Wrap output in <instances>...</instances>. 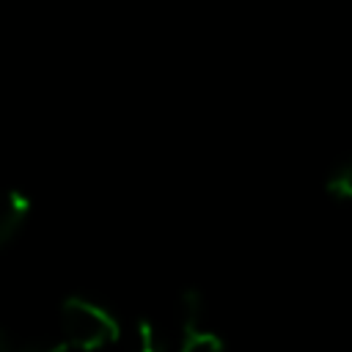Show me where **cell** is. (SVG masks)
<instances>
[{"instance_id":"cell-1","label":"cell","mask_w":352,"mask_h":352,"mask_svg":"<svg viewBox=\"0 0 352 352\" xmlns=\"http://www.w3.org/2000/svg\"><path fill=\"white\" fill-rule=\"evenodd\" d=\"M118 338L113 314L85 297H69L58 314V349H99Z\"/></svg>"},{"instance_id":"cell-2","label":"cell","mask_w":352,"mask_h":352,"mask_svg":"<svg viewBox=\"0 0 352 352\" xmlns=\"http://www.w3.org/2000/svg\"><path fill=\"white\" fill-rule=\"evenodd\" d=\"M176 333L182 349H217L220 338L204 319V302L198 292H184L176 308Z\"/></svg>"},{"instance_id":"cell-3","label":"cell","mask_w":352,"mask_h":352,"mask_svg":"<svg viewBox=\"0 0 352 352\" xmlns=\"http://www.w3.org/2000/svg\"><path fill=\"white\" fill-rule=\"evenodd\" d=\"M30 214V201L19 190H0V256L16 239Z\"/></svg>"},{"instance_id":"cell-4","label":"cell","mask_w":352,"mask_h":352,"mask_svg":"<svg viewBox=\"0 0 352 352\" xmlns=\"http://www.w3.org/2000/svg\"><path fill=\"white\" fill-rule=\"evenodd\" d=\"M327 190H330L336 198L352 201V157L341 160V162L330 170V176H327Z\"/></svg>"},{"instance_id":"cell-5","label":"cell","mask_w":352,"mask_h":352,"mask_svg":"<svg viewBox=\"0 0 352 352\" xmlns=\"http://www.w3.org/2000/svg\"><path fill=\"white\" fill-rule=\"evenodd\" d=\"M8 346H11V338H8V336H6V330L0 327V349H8Z\"/></svg>"}]
</instances>
